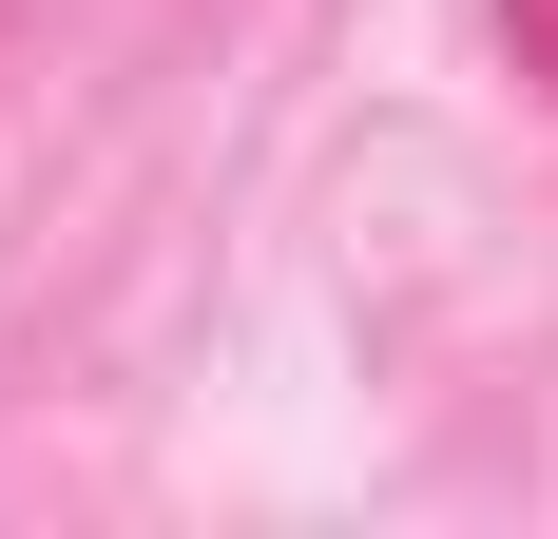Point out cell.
<instances>
[{
    "label": "cell",
    "instance_id": "obj_1",
    "mask_svg": "<svg viewBox=\"0 0 558 539\" xmlns=\"http://www.w3.org/2000/svg\"><path fill=\"white\" fill-rule=\"evenodd\" d=\"M501 58H520V77L558 97V0H501Z\"/></svg>",
    "mask_w": 558,
    "mask_h": 539
}]
</instances>
